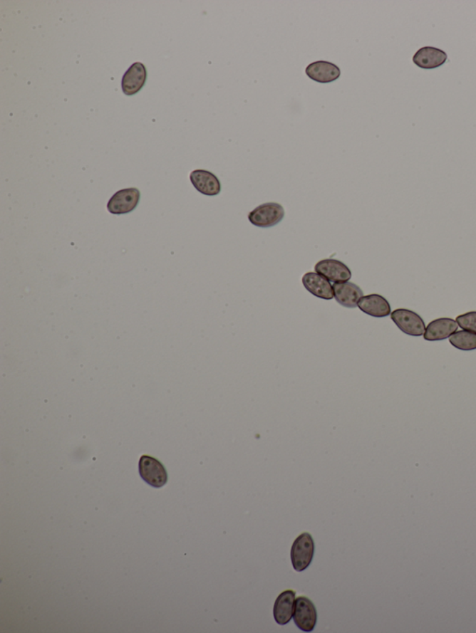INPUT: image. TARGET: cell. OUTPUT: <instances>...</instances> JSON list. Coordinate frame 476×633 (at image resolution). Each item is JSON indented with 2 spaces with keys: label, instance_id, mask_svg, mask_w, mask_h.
Instances as JSON below:
<instances>
[{
  "label": "cell",
  "instance_id": "obj_1",
  "mask_svg": "<svg viewBox=\"0 0 476 633\" xmlns=\"http://www.w3.org/2000/svg\"><path fill=\"white\" fill-rule=\"evenodd\" d=\"M314 555V541L312 535L304 532L292 544L291 558L293 568L301 572L307 570Z\"/></svg>",
  "mask_w": 476,
  "mask_h": 633
},
{
  "label": "cell",
  "instance_id": "obj_2",
  "mask_svg": "<svg viewBox=\"0 0 476 633\" xmlns=\"http://www.w3.org/2000/svg\"><path fill=\"white\" fill-rule=\"evenodd\" d=\"M285 209L280 204L265 203L253 209L249 214V220L258 228H271L282 221Z\"/></svg>",
  "mask_w": 476,
  "mask_h": 633
},
{
  "label": "cell",
  "instance_id": "obj_3",
  "mask_svg": "<svg viewBox=\"0 0 476 633\" xmlns=\"http://www.w3.org/2000/svg\"><path fill=\"white\" fill-rule=\"evenodd\" d=\"M390 319L401 332L413 338L423 336L426 325L422 317L407 308H398L390 313Z\"/></svg>",
  "mask_w": 476,
  "mask_h": 633
},
{
  "label": "cell",
  "instance_id": "obj_4",
  "mask_svg": "<svg viewBox=\"0 0 476 633\" xmlns=\"http://www.w3.org/2000/svg\"><path fill=\"white\" fill-rule=\"evenodd\" d=\"M293 619L296 626L304 632H313L317 622V611L314 602L305 596L296 598Z\"/></svg>",
  "mask_w": 476,
  "mask_h": 633
},
{
  "label": "cell",
  "instance_id": "obj_5",
  "mask_svg": "<svg viewBox=\"0 0 476 633\" xmlns=\"http://www.w3.org/2000/svg\"><path fill=\"white\" fill-rule=\"evenodd\" d=\"M139 472L142 478L152 487L162 488L167 484V471L157 459L143 455L140 459Z\"/></svg>",
  "mask_w": 476,
  "mask_h": 633
},
{
  "label": "cell",
  "instance_id": "obj_6",
  "mask_svg": "<svg viewBox=\"0 0 476 633\" xmlns=\"http://www.w3.org/2000/svg\"><path fill=\"white\" fill-rule=\"evenodd\" d=\"M140 197H141V194H140L138 189H121V191L115 192L110 199L108 209L110 213L114 214V215L130 213L138 206Z\"/></svg>",
  "mask_w": 476,
  "mask_h": 633
},
{
  "label": "cell",
  "instance_id": "obj_7",
  "mask_svg": "<svg viewBox=\"0 0 476 633\" xmlns=\"http://www.w3.org/2000/svg\"><path fill=\"white\" fill-rule=\"evenodd\" d=\"M314 271L316 273L322 275L326 279L334 283L349 281L352 278V272L350 268L340 260H320L314 266Z\"/></svg>",
  "mask_w": 476,
  "mask_h": 633
},
{
  "label": "cell",
  "instance_id": "obj_8",
  "mask_svg": "<svg viewBox=\"0 0 476 633\" xmlns=\"http://www.w3.org/2000/svg\"><path fill=\"white\" fill-rule=\"evenodd\" d=\"M459 325L456 320L451 318H439V319L433 320L426 326L425 332H424V340L429 342H436L445 340L450 338L457 331Z\"/></svg>",
  "mask_w": 476,
  "mask_h": 633
},
{
  "label": "cell",
  "instance_id": "obj_9",
  "mask_svg": "<svg viewBox=\"0 0 476 633\" xmlns=\"http://www.w3.org/2000/svg\"><path fill=\"white\" fill-rule=\"evenodd\" d=\"M148 78V71L145 64L135 63L125 73L121 81V88L123 93L128 96L138 93L145 85Z\"/></svg>",
  "mask_w": 476,
  "mask_h": 633
},
{
  "label": "cell",
  "instance_id": "obj_10",
  "mask_svg": "<svg viewBox=\"0 0 476 633\" xmlns=\"http://www.w3.org/2000/svg\"><path fill=\"white\" fill-rule=\"evenodd\" d=\"M304 288L316 298L331 300L334 298L333 286L331 281L316 272H307L303 277Z\"/></svg>",
  "mask_w": 476,
  "mask_h": 633
},
{
  "label": "cell",
  "instance_id": "obj_11",
  "mask_svg": "<svg viewBox=\"0 0 476 633\" xmlns=\"http://www.w3.org/2000/svg\"><path fill=\"white\" fill-rule=\"evenodd\" d=\"M308 78L319 83H331L340 78L341 69L336 64L326 61L310 63L305 69Z\"/></svg>",
  "mask_w": 476,
  "mask_h": 633
},
{
  "label": "cell",
  "instance_id": "obj_12",
  "mask_svg": "<svg viewBox=\"0 0 476 633\" xmlns=\"http://www.w3.org/2000/svg\"><path fill=\"white\" fill-rule=\"evenodd\" d=\"M190 180L195 189L207 197H216L222 191L218 177L209 171L194 170L190 174Z\"/></svg>",
  "mask_w": 476,
  "mask_h": 633
},
{
  "label": "cell",
  "instance_id": "obj_13",
  "mask_svg": "<svg viewBox=\"0 0 476 633\" xmlns=\"http://www.w3.org/2000/svg\"><path fill=\"white\" fill-rule=\"evenodd\" d=\"M332 286H333L336 301L344 308H356L360 299L364 296L362 289L350 281L336 283Z\"/></svg>",
  "mask_w": 476,
  "mask_h": 633
},
{
  "label": "cell",
  "instance_id": "obj_14",
  "mask_svg": "<svg viewBox=\"0 0 476 633\" xmlns=\"http://www.w3.org/2000/svg\"><path fill=\"white\" fill-rule=\"evenodd\" d=\"M357 307L368 316L374 318H386L392 313L388 300L377 293L363 296L358 301Z\"/></svg>",
  "mask_w": 476,
  "mask_h": 633
},
{
  "label": "cell",
  "instance_id": "obj_15",
  "mask_svg": "<svg viewBox=\"0 0 476 633\" xmlns=\"http://www.w3.org/2000/svg\"><path fill=\"white\" fill-rule=\"evenodd\" d=\"M296 592L286 590L280 593L274 605V619L279 625H286L291 622L294 611Z\"/></svg>",
  "mask_w": 476,
  "mask_h": 633
},
{
  "label": "cell",
  "instance_id": "obj_16",
  "mask_svg": "<svg viewBox=\"0 0 476 633\" xmlns=\"http://www.w3.org/2000/svg\"><path fill=\"white\" fill-rule=\"evenodd\" d=\"M447 54L438 48L424 47L414 54L413 63L423 69H435L447 62Z\"/></svg>",
  "mask_w": 476,
  "mask_h": 633
},
{
  "label": "cell",
  "instance_id": "obj_17",
  "mask_svg": "<svg viewBox=\"0 0 476 633\" xmlns=\"http://www.w3.org/2000/svg\"><path fill=\"white\" fill-rule=\"evenodd\" d=\"M452 347L462 351L476 350V333L465 331H457L450 338Z\"/></svg>",
  "mask_w": 476,
  "mask_h": 633
},
{
  "label": "cell",
  "instance_id": "obj_18",
  "mask_svg": "<svg viewBox=\"0 0 476 633\" xmlns=\"http://www.w3.org/2000/svg\"><path fill=\"white\" fill-rule=\"evenodd\" d=\"M457 325L465 331L476 333V311H470L456 318Z\"/></svg>",
  "mask_w": 476,
  "mask_h": 633
}]
</instances>
